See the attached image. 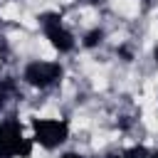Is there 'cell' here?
Masks as SVG:
<instances>
[{
    "label": "cell",
    "instance_id": "cell-11",
    "mask_svg": "<svg viewBox=\"0 0 158 158\" xmlns=\"http://www.w3.org/2000/svg\"><path fill=\"white\" fill-rule=\"evenodd\" d=\"M62 158H84V156H79V153H64Z\"/></svg>",
    "mask_w": 158,
    "mask_h": 158
},
{
    "label": "cell",
    "instance_id": "cell-7",
    "mask_svg": "<svg viewBox=\"0 0 158 158\" xmlns=\"http://www.w3.org/2000/svg\"><path fill=\"white\" fill-rule=\"evenodd\" d=\"M123 158H148V151L143 146H133V148H128L123 153Z\"/></svg>",
    "mask_w": 158,
    "mask_h": 158
},
{
    "label": "cell",
    "instance_id": "cell-8",
    "mask_svg": "<svg viewBox=\"0 0 158 158\" xmlns=\"http://www.w3.org/2000/svg\"><path fill=\"white\" fill-rule=\"evenodd\" d=\"M99 42H101V32H99V30H91V32L84 37V44H86V47H96Z\"/></svg>",
    "mask_w": 158,
    "mask_h": 158
},
{
    "label": "cell",
    "instance_id": "cell-2",
    "mask_svg": "<svg viewBox=\"0 0 158 158\" xmlns=\"http://www.w3.org/2000/svg\"><path fill=\"white\" fill-rule=\"evenodd\" d=\"M59 77H62V67L54 62H32L25 69V81L37 89L52 86L54 81H59Z\"/></svg>",
    "mask_w": 158,
    "mask_h": 158
},
{
    "label": "cell",
    "instance_id": "cell-1",
    "mask_svg": "<svg viewBox=\"0 0 158 158\" xmlns=\"http://www.w3.org/2000/svg\"><path fill=\"white\" fill-rule=\"evenodd\" d=\"M32 131H35L32 141H37L44 148H57L62 141H67L69 123L59 121V118H35L32 121Z\"/></svg>",
    "mask_w": 158,
    "mask_h": 158
},
{
    "label": "cell",
    "instance_id": "cell-5",
    "mask_svg": "<svg viewBox=\"0 0 158 158\" xmlns=\"http://www.w3.org/2000/svg\"><path fill=\"white\" fill-rule=\"evenodd\" d=\"M15 89H17L15 86V79H2L0 81V101H5L10 94H15Z\"/></svg>",
    "mask_w": 158,
    "mask_h": 158
},
{
    "label": "cell",
    "instance_id": "cell-9",
    "mask_svg": "<svg viewBox=\"0 0 158 158\" xmlns=\"http://www.w3.org/2000/svg\"><path fill=\"white\" fill-rule=\"evenodd\" d=\"M17 156H20V158H30V156H32V141H30V138H25V141L20 143Z\"/></svg>",
    "mask_w": 158,
    "mask_h": 158
},
{
    "label": "cell",
    "instance_id": "cell-15",
    "mask_svg": "<svg viewBox=\"0 0 158 158\" xmlns=\"http://www.w3.org/2000/svg\"><path fill=\"white\" fill-rule=\"evenodd\" d=\"M153 158H158V156H153Z\"/></svg>",
    "mask_w": 158,
    "mask_h": 158
},
{
    "label": "cell",
    "instance_id": "cell-3",
    "mask_svg": "<svg viewBox=\"0 0 158 158\" xmlns=\"http://www.w3.org/2000/svg\"><path fill=\"white\" fill-rule=\"evenodd\" d=\"M22 126L17 121H5L0 123V158H12L20 151L22 143Z\"/></svg>",
    "mask_w": 158,
    "mask_h": 158
},
{
    "label": "cell",
    "instance_id": "cell-10",
    "mask_svg": "<svg viewBox=\"0 0 158 158\" xmlns=\"http://www.w3.org/2000/svg\"><path fill=\"white\" fill-rule=\"evenodd\" d=\"M121 57H126V59H131V52H128L126 47H121Z\"/></svg>",
    "mask_w": 158,
    "mask_h": 158
},
{
    "label": "cell",
    "instance_id": "cell-12",
    "mask_svg": "<svg viewBox=\"0 0 158 158\" xmlns=\"http://www.w3.org/2000/svg\"><path fill=\"white\" fill-rule=\"evenodd\" d=\"M153 57H156V62H158V47H156V49H153Z\"/></svg>",
    "mask_w": 158,
    "mask_h": 158
},
{
    "label": "cell",
    "instance_id": "cell-14",
    "mask_svg": "<svg viewBox=\"0 0 158 158\" xmlns=\"http://www.w3.org/2000/svg\"><path fill=\"white\" fill-rule=\"evenodd\" d=\"M106 158H118V156H106Z\"/></svg>",
    "mask_w": 158,
    "mask_h": 158
},
{
    "label": "cell",
    "instance_id": "cell-13",
    "mask_svg": "<svg viewBox=\"0 0 158 158\" xmlns=\"http://www.w3.org/2000/svg\"><path fill=\"white\" fill-rule=\"evenodd\" d=\"M89 2H101V0H89Z\"/></svg>",
    "mask_w": 158,
    "mask_h": 158
},
{
    "label": "cell",
    "instance_id": "cell-4",
    "mask_svg": "<svg viewBox=\"0 0 158 158\" xmlns=\"http://www.w3.org/2000/svg\"><path fill=\"white\" fill-rule=\"evenodd\" d=\"M47 37H49L52 47H54V49H59V52H69V49L74 47V40H72V35H69V32H67L62 25L47 27Z\"/></svg>",
    "mask_w": 158,
    "mask_h": 158
},
{
    "label": "cell",
    "instance_id": "cell-6",
    "mask_svg": "<svg viewBox=\"0 0 158 158\" xmlns=\"http://www.w3.org/2000/svg\"><path fill=\"white\" fill-rule=\"evenodd\" d=\"M37 20H40V22L44 25V30H47V27H54V25H62V22H59L62 17H59L57 12H44V15H40Z\"/></svg>",
    "mask_w": 158,
    "mask_h": 158
}]
</instances>
